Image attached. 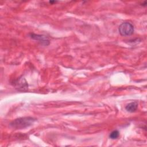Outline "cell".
Wrapping results in <instances>:
<instances>
[{
    "label": "cell",
    "mask_w": 147,
    "mask_h": 147,
    "mask_svg": "<svg viewBox=\"0 0 147 147\" xmlns=\"http://www.w3.org/2000/svg\"><path fill=\"white\" fill-rule=\"evenodd\" d=\"M119 135V133L118 130H114L112 132H111V133L109 135V137L111 139H113V140H114V139H116L118 137Z\"/></svg>",
    "instance_id": "cell-6"
},
{
    "label": "cell",
    "mask_w": 147,
    "mask_h": 147,
    "mask_svg": "<svg viewBox=\"0 0 147 147\" xmlns=\"http://www.w3.org/2000/svg\"><path fill=\"white\" fill-rule=\"evenodd\" d=\"M56 2H57V1H50L49 2L51 3H56Z\"/></svg>",
    "instance_id": "cell-7"
},
{
    "label": "cell",
    "mask_w": 147,
    "mask_h": 147,
    "mask_svg": "<svg viewBox=\"0 0 147 147\" xmlns=\"http://www.w3.org/2000/svg\"><path fill=\"white\" fill-rule=\"evenodd\" d=\"M118 31L121 36H128L133 34L134 29L133 25L131 23L125 22L119 25Z\"/></svg>",
    "instance_id": "cell-2"
},
{
    "label": "cell",
    "mask_w": 147,
    "mask_h": 147,
    "mask_svg": "<svg viewBox=\"0 0 147 147\" xmlns=\"http://www.w3.org/2000/svg\"><path fill=\"white\" fill-rule=\"evenodd\" d=\"M36 121V119L31 117H25L17 118L10 122V125L16 129H22L30 126Z\"/></svg>",
    "instance_id": "cell-1"
},
{
    "label": "cell",
    "mask_w": 147,
    "mask_h": 147,
    "mask_svg": "<svg viewBox=\"0 0 147 147\" xmlns=\"http://www.w3.org/2000/svg\"><path fill=\"white\" fill-rule=\"evenodd\" d=\"M137 108H138V103L137 102H130L129 104H127L125 107L126 110L129 113H133L136 111Z\"/></svg>",
    "instance_id": "cell-5"
},
{
    "label": "cell",
    "mask_w": 147,
    "mask_h": 147,
    "mask_svg": "<svg viewBox=\"0 0 147 147\" xmlns=\"http://www.w3.org/2000/svg\"><path fill=\"white\" fill-rule=\"evenodd\" d=\"M16 87L18 90H26L28 87V84L24 78H20L14 83Z\"/></svg>",
    "instance_id": "cell-4"
},
{
    "label": "cell",
    "mask_w": 147,
    "mask_h": 147,
    "mask_svg": "<svg viewBox=\"0 0 147 147\" xmlns=\"http://www.w3.org/2000/svg\"><path fill=\"white\" fill-rule=\"evenodd\" d=\"M29 36L32 39L37 40L41 44L44 45H48L49 44V40L48 37L44 35L41 34H36L34 33H30Z\"/></svg>",
    "instance_id": "cell-3"
}]
</instances>
